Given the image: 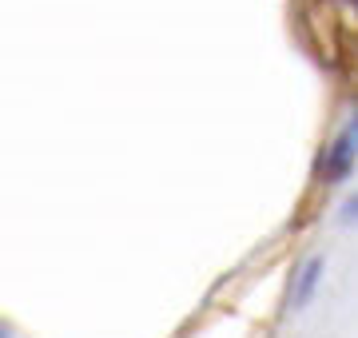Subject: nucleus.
I'll list each match as a JSON object with an SVG mask.
<instances>
[{
    "label": "nucleus",
    "instance_id": "nucleus-1",
    "mask_svg": "<svg viewBox=\"0 0 358 338\" xmlns=\"http://www.w3.org/2000/svg\"><path fill=\"white\" fill-rule=\"evenodd\" d=\"M358 163V128H343L334 135V143L322 152V163H319V175L327 183H343Z\"/></svg>",
    "mask_w": 358,
    "mask_h": 338
},
{
    "label": "nucleus",
    "instance_id": "nucleus-2",
    "mask_svg": "<svg viewBox=\"0 0 358 338\" xmlns=\"http://www.w3.org/2000/svg\"><path fill=\"white\" fill-rule=\"evenodd\" d=\"M322 283V259H307L303 263V271H299V279H294V307H307L310 299H315V291H319Z\"/></svg>",
    "mask_w": 358,
    "mask_h": 338
},
{
    "label": "nucleus",
    "instance_id": "nucleus-3",
    "mask_svg": "<svg viewBox=\"0 0 358 338\" xmlns=\"http://www.w3.org/2000/svg\"><path fill=\"white\" fill-rule=\"evenodd\" d=\"M338 219H343V223H358V196H350V199L343 203V211H338Z\"/></svg>",
    "mask_w": 358,
    "mask_h": 338
},
{
    "label": "nucleus",
    "instance_id": "nucleus-4",
    "mask_svg": "<svg viewBox=\"0 0 358 338\" xmlns=\"http://www.w3.org/2000/svg\"><path fill=\"white\" fill-rule=\"evenodd\" d=\"M355 4H358V0H355Z\"/></svg>",
    "mask_w": 358,
    "mask_h": 338
},
{
    "label": "nucleus",
    "instance_id": "nucleus-5",
    "mask_svg": "<svg viewBox=\"0 0 358 338\" xmlns=\"http://www.w3.org/2000/svg\"><path fill=\"white\" fill-rule=\"evenodd\" d=\"M0 338H4V335H0Z\"/></svg>",
    "mask_w": 358,
    "mask_h": 338
}]
</instances>
